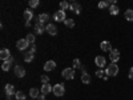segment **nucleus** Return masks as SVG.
Instances as JSON below:
<instances>
[{
  "mask_svg": "<svg viewBox=\"0 0 133 100\" xmlns=\"http://www.w3.org/2000/svg\"><path fill=\"white\" fill-rule=\"evenodd\" d=\"M118 73V67L116 63H112V64H109L108 65V68L105 71V75L107 76H116Z\"/></svg>",
  "mask_w": 133,
  "mask_h": 100,
  "instance_id": "1",
  "label": "nucleus"
},
{
  "mask_svg": "<svg viewBox=\"0 0 133 100\" xmlns=\"http://www.w3.org/2000/svg\"><path fill=\"white\" fill-rule=\"evenodd\" d=\"M64 92H65L64 84H56V85H53V93H55V96H63Z\"/></svg>",
  "mask_w": 133,
  "mask_h": 100,
  "instance_id": "2",
  "label": "nucleus"
},
{
  "mask_svg": "<svg viewBox=\"0 0 133 100\" xmlns=\"http://www.w3.org/2000/svg\"><path fill=\"white\" fill-rule=\"evenodd\" d=\"M66 80H72L73 77H75V71L72 70V68H65L64 71H63V73H61Z\"/></svg>",
  "mask_w": 133,
  "mask_h": 100,
  "instance_id": "3",
  "label": "nucleus"
},
{
  "mask_svg": "<svg viewBox=\"0 0 133 100\" xmlns=\"http://www.w3.org/2000/svg\"><path fill=\"white\" fill-rule=\"evenodd\" d=\"M53 19L56 21H65V11H63V9L56 11V14L53 15Z\"/></svg>",
  "mask_w": 133,
  "mask_h": 100,
  "instance_id": "4",
  "label": "nucleus"
},
{
  "mask_svg": "<svg viewBox=\"0 0 133 100\" xmlns=\"http://www.w3.org/2000/svg\"><path fill=\"white\" fill-rule=\"evenodd\" d=\"M28 46H29V43H28L25 39H20V40L17 41V44H16L17 49H20V51H24V49H27V48H28Z\"/></svg>",
  "mask_w": 133,
  "mask_h": 100,
  "instance_id": "5",
  "label": "nucleus"
},
{
  "mask_svg": "<svg viewBox=\"0 0 133 100\" xmlns=\"http://www.w3.org/2000/svg\"><path fill=\"white\" fill-rule=\"evenodd\" d=\"M45 27L47 26H44V23H41V21H36V24H35V32L37 33V35H41V33L45 31Z\"/></svg>",
  "mask_w": 133,
  "mask_h": 100,
  "instance_id": "6",
  "label": "nucleus"
},
{
  "mask_svg": "<svg viewBox=\"0 0 133 100\" xmlns=\"http://www.w3.org/2000/svg\"><path fill=\"white\" fill-rule=\"evenodd\" d=\"M15 75L17 77H24L25 76V70H24V67H21V65H15Z\"/></svg>",
  "mask_w": 133,
  "mask_h": 100,
  "instance_id": "7",
  "label": "nucleus"
},
{
  "mask_svg": "<svg viewBox=\"0 0 133 100\" xmlns=\"http://www.w3.org/2000/svg\"><path fill=\"white\" fill-rule=\"evenodd\" d=\"M109 58L112 60V63H116L118 59H120V51L118 49H112L109 53Z\"/></svg>",
  "mask_w": 133,
  "mask_h": 100,
  "instance_id": "8",
  "label": "nucleus"
},
{
  "mask_svg": "<svg viewBox=\"0 0 133 100\" xmlns=\"http://www.w3.org/2000/svg\"><path fill=\"white\" fill-rule=\"evenodd\" d=\"M9 58H11V52H9V49H7V48H3L2 51H0V59H2V60L7 61Z\"/></svg>",
  "mask_w": 133,
  "mask_h": 100,
  "instance_id": "9",
  "label": "nucleus"
},
{
  "mask_svg": "<svg viewBox=\"0 0 133 100\" xmlns=\"http://www.w3.org/2000/svg\"><path fill=\"white\" fill-rule=\"evenodd\" d=\"M45 31L49 33L51 36L57 35V28H56V26H55V24H48V26L45 27Z\"/></svg>",
  "mask_w": 133,
  "mask_h": 100,
  "instance_id": "10",
  "label": "nucleus"
},
{
  "mask_svg": "<svg viewBox=\"0 0 133 100\" xmlns=\"http://www.w3.org/2000/svg\"><path fill=\"white\" fill-rule=\"evenodd\" d=\"M53 92V87H51V84H43L41 85V93L43 95H47V93H51Z\"/></svg>",
  "mask_w": 133,
  "mask_h": 100,
  "instance_id": "11",
  "label": "nucleus"
},
{
  "mask_svg": "<svg viewBox=\"0 0 133 100\" xmlns=\"http://www.w3.org/2000/svg\"><path fill=\"white\" fill-rule=\"evenodd\" d=\"M55 68H56V63H55L53 60H48L45 64H44V70L45 71H53Z\"/></svg>",
  "mask_w": 133,
  "mask_h": 100,
  "instance_id": "12",
  "label": "nucleus"
},
{
  "mask_svg": "<svg viewBox=\"0 0 133 100\" xmlns=\"http://www.w3.org/2000/svg\"><path fill=\"white\" fill-rule=\"evenodd\" d=\"M100 48H101L104 52H107V51H112V46H110V43L109 41H107V40H104V41H101V44H100Z\"/></svg>",
  "mask_w": 133,
  "mask_h": 100,
  "instance_id": "13",
  "label": "nucleus"
},
{
  "mask_svg": "<svg viewBox=\"0 0 133 100\" xmlns=\"http://www.w3.org/2000/svg\"><path fill=\"white\" fill-rule=\"evenodd\" d=\"M69 9H71V11H73L75 14H80L81 7H80V4H79V3H71V4H69Z\"/></svg>",
  "mask_w": 133,
  "mask_h": 100,
  "instance_id": "14",
  "label": "nucleus"
},
{
  "mask_svg": "<svg viewBox=\"0 0 133 100\" xmlns=\"http://www.w3.org/2000/svg\"><path fill=\"white\" fill-rule=\"evenodd\" d=\"M95 63H96L97 67H100V68H101V67L105 65V58H104V56H96Z\"/></svg>",
  "mask_w": 133,
  "mask_h": 100,
  "instance_id": "15",
  "label": "nucleus"
},
{
  "mask_svg": "<svg viewBox=\"0 0 133 100\" xmlns=\"http://www.w3.org/2000/svg\"><path fill=\"white\" fill-rule=\"evenodd\" d=\"M33 58H35V53L31 52V51H28V52H25V53H24V60H25L27 63L32 61V60H33Z\"/></svg>",
  "mask_w": 133,
  "mask_h": 100,
  "instance_id": "16",
  "label": "nucleus"
},
{
  "mask_svg": "<svg viewBox=\"0 0 133 100\" xmlns=\"http://www.w3.org/2000/svg\"><path fill=\"white\" fill-rule=\"evenodd\" d=\"M81 82H83L84 84H89V83H91V76L88 75V72H83V75H81Z\"/></svg>",
  "mask_w": 133,
  "mask_h": 100,
  "instance_id": "17",
  "label": "nucleus"
},
{
  "mask_svg": "<svg viewBox=\"0 0 133 100\" xmlns=\"http://www.w3.org/2000/svg\"><path fill=\"white\" fill-rule=\"evenodd\" d=\"M5 92H7V96L14 95V93H15V87H14L12 84H7V85H5Z\"/></svg>",
  "mask_w": 133,
  "mask_h": 100,
  "instance_id": "18",
  "label": "nucleus"
},
{
  "mask_svg": "<svg viewBox=\"0 0 133 100\" xmlns=\"http://www.w3.org/2000/svg\"><path fill=\"white\" fill-rule=\"evenodd\" d=\"M32 17H33L32 11H31V9H25V11H24V19H25V21H29Z\"/></svg>",
  "mask_w": 133,
  "mask_h": 100,
  "instance_id": "19",
  "label": "nucleus"
},
{
  "mask_svg": "<svg viewBox=\"0 0 133 100\" xmlns=\"http://www.w3.org/2000/svg\"><path fill=\"white\" fill-rule=\"evenodd\" d=\"M29 96L33 97V99L39 97V90H37V88H31V90H29Z\"/></svg>",
  "mask_w": 133,
  "mask_h": 100,
  "instance_id": "20",
  "label": "nucleus"
},
{
  "mask_svg": "<svg viewBox=\"0 0 133 100\" xmlns=\"http://www.w3.org/2000/svg\"><path fill=\"white\" fill-rule=\"evenodd\" d=\"M125 19L129 20V21H133V9L125 11Z\"/></svg>",
  "mask_w": 133,
  "mask_h": 100,
  "instance_id": "21",
  "label": "nucleus"
},
{
  "mask_svg": "<svg viewBox=\"0 0 133 100\" xmlns=\"http://www.w3.org/2000/svg\"><path fill=\"white\" fill-rule=\"evenodd\" d=\"M118 7L117 5H110L109 7V12H110V15H117L118 14Z\"/></svg>",
  "mask_w": 133,
  "mask_h": 100,
  "instance_id": "22",
  "label": "nucleus"
},
{
  "mask_svg": "<svg viewBox=\"0 0 133 100\" xmlns=\"http://www.w3.org/2000/svg\"><path fill=\"white\" fill-rule=\"evenodd\" d=\"M25 40L29 43V44H35V35H32V33H28Z\"/></svg>",
  "mask_w": 133,
  "mask_h": 100,
  "instance_id": "23",
  "label": "nucleus"
},
{
  "mask_svg": "<svg viewBox=\"0 0 133 100\" xmlns=\"http://www.w3.org/2000/svg\"><path fill=\"white\" fill-rule=\"evenodd\" d=\"M49 20V16L47 15V14H41L40 16H39V21H41V23H44V21H48Z\"/></svg>",
  "mask_w": 133,
  "mask_h": 100,
  "instance_id": "24",
  "label": "nucleus"
},
{
  "mask_svg": "<svg viewBox=\"0 0 133 100\" xmlns=\"http://www.w3.org/2000/svg\"><path fill=\"white\" fill-rule=\"evenodd\" d=\"M9 68H11V63H9L8 60L2 64V70H3V71H9Z\"/></svg>",
  "mask_w": 133,
  "mask_h": 100,
  "instance_id": "25",
  "label": "nucleus"
},
{
  "mask_svg": "<svg viewBox=\"0 0 133 100\" xmlns=\"http://www.w3.org/2000/svg\"><path fill=\"white\" fill-rule=\"evenodd\" d=\"M64 23H65V26H66V27H69V28L75 27V21H73L72 19H65Z\"/></svg>",
  "mask_w": 133,
  "mask_h": 100,
  "instance_id": "26",
  "label": "nucleus"
},
{
  "mask_svg": "<svg viewBox=\"0 0 133 100\" xmlns=\"http://www.w3.org/2000/svg\"><path fill=\"white\" fill-rule=\"evenodd\" d=\"M110 2H100L98 3V8H107V7H110Z\"/></svg>",
  "mask_w": 133,
  "mask_h": 100,
  "instance_id": "27",
  "label": "nucleus"
},
{
  "mask_svg": "<svg viewBox=\"0 0 133 100\" xmlns=\"http://www.w3.org/2000/svg\"><path fill=\"white\" fill-rule=\"evenodd\" d=\"M68 8H69V3L68 2H61L60 3V9L65 11V9H68Z\"/></svg>",
  "mask_w": 133,
  "mask_h": 100,
  "instance_id": "28",
  "label": "nucleus"
},
{
  "mask_svg": "<svg viewBox=\"0 0 133 100\" xmlns=\"http://www.w3.org/2000/svg\"><path fill=\"white\" fill-rule=\"evenodd\" d=\"M16 99H17V100H24V99H25V93L21 92V91L16 92Z\"/></svg>",
  "mask_w": 133,
  "mask_h": 100,
  "instance_id": "29",
  "label": "nucleus"
},
{
  "mask_svg": "<svg viewBox=\"0 0 133 100\" xmlns=\"http://www.w3.org/2000/svg\"><path fill=\"white\" fill-rule=\"evenodd\" d=\"M81 63H80V60L79 59H75L73 60V68H81Z\"/></svg>",
  "mask_w": 133,
  "mask_h": 100,
  "instance_id": "30",
  "label": "nucleus"
},
{
  "mask_svg": "<svg viewBox=\"0 0 133 100\" xmlns=\"http://www.w3.org/2000/svg\"><path fill=\"white\" fill-rule=\"evenodd\" d=\"M39 5V0H31L29 2V7L31 8H36Z\"/></svg>",
  "mask_w": 133,
  "mask_h": 100,
  "instance_id": "31",
  "label": "nucleus"
},
{
  "mask_svg": "<svg viewBox=\"0 0 133 100\" xmlns=\"http://www.w3.org/2000/svg\"><path fill=\"white\" fill-rule=\"evenodd\" d=\"M41 82H43V84H48L49 77H48V76H45V75H43V76H41Z\"/></svg>",
  "mask_w": 133,
  "mask_h": 100,
  "instance_id": "32",
  "label": "nucleus"
},
{
  "mask_svg": "<svg viewBox=\"0 0 133 100\" xmlns=\"http://www.w3.org/2000/svg\"><path fill=\"white\" fill-rule=\"evenodd\" d=\"M96 76H97V77H103V76H104V71H103V70L96 71Z\"/></svg>",
  "mask_w": 133,
  "mask_h": 100,
  "instance_id": "33",
  "label": "nucleus"
},
{
  "mask_svg": "<svg viewBox=\"0 0 133 100\" xmlns=\"http://www.w3.org/2000/svg\"><path fill=\"white\" fill-rule=\"evenodd\" d=\"M31 52H33V53L36 52V46L35 44H31Z\"/></svg>",
  "mask_w": 133,
  "mask_h": 100,
  "instance_id": "34",
  "label": "nucleus"
},
{
  "mask_svg": "<svg viewBox=\"0 0 133 100\" xmlns=\"http://www.w3.org/2000/svg\"><path fill=\"white\" fill-rule=\"evenodd\" d=\"M129 79H132V80H133V67H132L130 71H129Z\"/></svg>",
  "mask_w": 133,
  "mask_h": 100,
  "instance_id": "35",
  "label": "nucleus"
},
{
  "mask_svg": "<svg viewBox=\"0 0 133 100\" xmlns=\"http://www.w3.org/2000/svg\"><path fill=\"white\" fill-rule=\"evenodd\" d=\"M8 61H9V63H11V64H14V63H15V59H14V58H12V56H11V58H9V59H8Z\"/></svg>",
  "mask_w": 133,
  "mask_h": 100,
  "instance_id": "36",
  "label": "nucleus"
},
{
  "mask_svg": "<svg viewBox=\"0 0 133 100\" xmlns=\"http://www.w3.org/2000/svg\"><path fill=\"white\" fill-rule=\"evenodd\" d=\"M44 99H45V95H43V93H41V96L39 95V100H44Z\"/></svg>",
  "mask_w": 133,
  "mask_h": 100,
  "instance_id": "37",
  "label": "nucleus"
},
{
  "mask_svg": "<svg viewBox=\"0 0 133 100\" xmlns=\"http://www.w3.org/2000/svg\"><path fill=\"white\" fill-rule=\"evenodd\" d=\"M33 100H35V99H33Z\"/></svg>",
  "mask_w": 133,
  "mask_h": 100,
  "instance_id": "38",
  "label": "nucleus"
}]
</instances>
